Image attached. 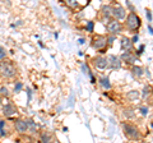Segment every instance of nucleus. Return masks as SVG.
Instances as JSON below:
<instances>
[{
    "instance_id": "29",
    "label": "nucleus",
    "mask_w": 153,
    "mask_h": 143,
    "mask_svg": "<svg viewBox=\"0 0 153 143\" xmlns=\"http://www.w3.org/2000/svg\"><path fill=\"white\" fill-rule=\"evenodd\" d=\"M0 102H1V98H0Z\"/></svg>"
},
{
    "instance_id": "3",
    "label": "nucleus",
    "mask_w": 153,
    "mask_h": 143,
    "mask_svg": "<svg viewBox=\"0 0 153 143\" xmlns=\"http://www.w3.org/2000/svg\"><path fill=\"white\" fill-rule=\"evenodd\" d=\"M126 26L129 30H137V28L140 26V18L138 17L135 13L131 12L126 18Z\"/></svg>"
},
{
    "instance_id": "15",
    "label": "nucleus",
    "mask_w": 153,
    "mask_h": 143,
    "mask_svg": "<svg viewBox=\"0 0 153 143\" xmlns=\"http://www.w3.org/2000/svg\"><path fill=\"white\" fill-rule=\"evenodd\" d=\"M133 74L135 75V77H140V75L143 74V69L140 68V66H134L133 68Z\"/></svg>"
},
{
    "instance_id": "14",
    "label": "nucleus",
    "mask_w": 153,
    "mask_h": 143,
    "mask_svg": "<svg viewBox=\"0 0 153 143\" xmlns=\"http://www.w3.org/2000/svg\"><path fill=\"white\" fill-rule=\"evenodd\" d=\"M41 139H42V142H44V143H54L49 133H42V134H41Z\"/></svg>"
},
{
    "instance_id": "12",
    "label": "nucleus",
    "mask_w": 153,
    "mask_h": 143,
    "mask_svg": "<svg viewBox=\"0 0 153 143\" xmlns=\"http://www.w3.org/2000/svg\"><path fill=\"white\" fill-rule=\"evenodd\" d=\"M131 41L130 39H128V37H124V39L121 40V47H123V50H130L131 49Z\"/></svg>"
},
{
    "instance_id": "25",
    "label": "nucleus",
    "mask_w": 153,
    "mask_h": 143,
    "mask_svg": "<svg viewBox=\"0 0 153 143\" xmlns=\"http://www.w3.org/2000/svg\"><path fill=\"white\" fill-rule=\"evenodd\" d=\"M143 50H144V46H140V49H139V51H138V55H140L142 52H143Z\"/></svg>"
},
{
    "instance_id": "24",
    "label": "nucleus",
    "mask_w": 153,
    "mask_h": 143,
    "mask_svg": "<svg viewBox=\"0 0 153 143\" xmlns=\"http://www.w3.org/2000/svg\"><path fill=\"white\" fill-rule=\"evenodd\" d=\"M1 93L4 95V96H7V95H8V89L3 87V88H1Z\"/></svg>"
},
{
    "instance_id": "19",
    "label": "nucleus",
    "mask_w": 153,
    "mask_h": 143,
    "mask_svg": "<svg viewBox=\"0 0 153 143\" xmlns=\"http://www.w3.org/2000/svg\"><path fill=\"white\" fill-rule=\"evenodd\" d=\"M68 4H69V5H71V7H76V5H78V3H76L75 0H68Z\"/></svg>"
},
{
    "instance_id": "6",
    "label": "nucleus",
    "mask_w": 153,
    "mask_h": 143,
    "mask_svg": "<svg viewBox=\"0 0 153 143\" xmlns=\"http://www.w3.org/2000/svg\"><path fill=\"white\" fill-rule=\"evenodd\" d=\"M111 14L112 16H115V18H116V21L119 19H123V18H125V9H124L123 7H116V8H114L112 10H111Z\"/></svg>"
},
{
    "instance_id": "10",
    "label": "nucleus",
    "mask_w": 153,
    "mask_h": 143,
    "mask_svg": "<svg viewBox=\"0 0 153 143\" xmlns=\"http://www.w3.org/2000/svg\"><path fill=\"white\" fill-rule=\"evenodd\" d=\"M121 59H123L124 61H126V63H129V64L135 63V60H137L135 56L131 55V52H124L123 56H121Z\"/></svg>"
},
{
    "instance_id": "4",
    "label": "nucleus",
    "mask_w": 153,
    "mask_h": 143,
    "mask_svg": "<svg viewBox=\"0 0 153 143\" xmlns=\"http://www.w3.org/2000/svg\"><path fill=\"white\" fill-rule=\"evenodd\" d=\"M106 63L108 66H111L114 69H119L121 66V60L120 58H117V56L115 55H108L106 58Z\"/></svg>"
},
{
    "instance_id": "8",
    "label": "nucleus",
    "mask_w": 153,
    "mask_h": 143,
    "mask_svg": "<svg viewBox=\"0 0 153 143\" xmlns=\"http://www.w3.org/2000/svg\"><path fill=\"white\" fill-rule=\"evenodd\" d=\"M106 42H107V40L105 39V37H97L94 41H93V46L96 47V49H102V47H105L106 46Z\"/></svg>"
},
{
    "instance_id": "5",
    "label": "nucleus",
    "mask_w": 153,
    "mask_h": 143,
    "mask_svg": "<svg viewBox=\"0 0 153 143\" xmlns=\"http://www.w3.org/2000/svg\"><path fill=\"white\" fill-rule=\"evenodd\" d=\"M107 30L108 32H111V33H119L121 31V25H120V22H117L116 19L115 21H110L108 22V25H107Z\"/></svg>"
},
{
    "instance_id": "26",
    "label": "nucleus",
    "mask_w": 153,
    "mask_h": 143,
    "mask_svg": "<svg viewBox=\"0 0 153 143\" xmlns=\"http://www.w3.org/2000/svg\"><path fill=\"white\" fill-rule=\"evenodd\" d=\"M147 91H148V88L146 87L144 88V93H143V97H147Z\"/></svg>"
},
{
    "instance_id": "22",
    "label": "nucleus",
    "mask_w": 153,
    "mask_h": 143,
    "mask_svg": "<svg viewBox=\"0 0 153 143\" xmlns=\"http://www.w3.org/2000/svg\"><path fill=\"white\" fill-rule=\"evenodd\" d=\"M140 110H142V112H143V115H147V112H148V109H147V107H142Z\"/></svg>"
},
{
    "instance_id": "18",
    "label": "nucleus",
    "mask_w": 153,
    "mask_h": 143,
    "mask_svg": "<svg viewBox=\"0 0 153 143\" xmlns=\"http://www.w3.org/2000/svg\"><path fill=\"white\" fill-rule=\"evenodd\" d=\"M87 31L88 32H92L93 31V22H88L87 23Z\"/></svg>"
},
{
    "instance_id": "1",
    "label": "nucleus",
    "mask_w": 153,
    "mask_h": 143,
    "mask_svg": "<svg viewBox=\"0 0 153 143\" xmlns=\"http://www.w3.org/2000/svg\"><path fill=\"white\" fill-rule=\"evenodd\" d=\"M0 74L5 78H12L16 75V68L10 61H1L0 63Z\"/></svg>"
},
{
    "instance_id": "21",
    "label": "nucleus",
    "mask_w": 153,
    "mask_h": 143,
    "mask_svg": "<svg viewBox=\"0 0 153 143\" xmlns=\"http://www.w3.org/2000/svg\"><path fill=\"white\" fill-rule=\"evenodd\" d=\"M21 88H22V83H17V86L14 87V91L18 92V91H21Z\"/></svg>"
},
{
    "instance_id": "13",
    "label": "nucleus",
    "mask_w": 153,
    "mask_h": 143,
    "mask_svg": "<svg viewBox=\"0 0 153 143\" xmlns=\"http://www.w3.org/2000/svg\"><path fill=\"white\" fill-rule=\"evenodd\" d=\"M100 83H101L102 87H103V88H106V89L111 88V84H110V80H108L107 77H102L101 79H100Z\"/></svg>"
},
{
    "instance_id": "11",
    "label": "nucleus",
    "mask_w": 153,
    "mask_h": 143,
    "mask_svg": "<svg viewBox=\"0 0 153 143\" xmlns=\"http://www.w3.org/2000/svg\"><path fill=\"white\" fill-rule=\"evenodd\" d=\"M13 114H17L16 107H14L13 105H10V104L5 105V107H4V115H5V116H10V115H13Z\"/></svg>"
},
{
    "instance_id": "17",
    "label": "nucleus",
    "mask_w": 153,
    "mask_h": 143,
    "mask_svg": "<svg viewBox=\"0 0 153 143\" xmlns=\"http://www.w3.org/2000/svg\"><path fill=\"white\" fill-rule=\"evenodd\" d=\"M103 14H105V16H106V17H110V16H111V10H112V9L111 8H110V7H103Z\"/></svg>"
},
{
    "instance_id": "7",
    "label": "nucleus",
    "mask_w": 153,
    "mask_h": 143,
    "mask_svg": "<svg viewBox=\"0 0 153 143\" xmlns=\"http://www.w3.org/2000/svg\"><path fill=\"white\" fill-rule=\"evenodd\" d=\"M93 63H94L96 68H98V69H105L107 66L106 58H103V56H97V58H94Z\"/></svg>"
},
{
    "instance_id": "9",
    "label": "nucleus",
    "mask_w": 153,
    "mask_h": 143,
    "mask_svg": "<svg viewBox=\"0 0 153 143\" xmlns=\"http://www.w3.org/2000/svg\"><path fill=\"white\" fill-rule=\"evenodd\" d=\"M16 128L18 132H26L28 129V124L25 120H16Z\"/></svg>"
},
{
    "instance_id": "27",
    "label": "nucleus",
    "mask_w": 153,
    "mask_h": 143,
    "mask_svg": "<svg viewBox=\"0 0 153 143\" xmlns=\"http://www.w3.org/2000/svg\"><path fill=\"white\" fill-rule=\"evenodd\" d=\"M148 31H149V33H151V35H152V26L149 25V26H148Z\"/></svg>"
},
{
    "instance_id": "28",
    "label": "nucleus",
    "mask_w": 153,
    "mask_h": 143,
    "mask_svg": "<svg viewBox=\"0 0 153 143\" xmlns=\"http://www.w3.org/2000/svg\"><path fill=\"white\" fill-rule=\"evenodd\" d=\"M4 55H5V52H3V54H0V59H1V58H3V56H4Z\"/></svg>"
},
{
    "instance_id": "2",
    "label": "nucleus",
    "mask_w": 153,
    "mask_h": 143,
    "mask_svg": "<svg viewBox=\"0 0 153 143\" xmlns=\"http://www.w3.org/2000/svg\"><path fill=\"white\" fill-rule=\"evenodd\" d=\"M123 128H124V132H125V134L131 138V139H138V138L140 137V133L138 130V128L135 125H133V124H129V123H124L123 124Z\"/></svg>"
},
{
    "instance_id": "16",
    "label": "nucleus",
    "mask_w": 153,
    "mask_h": 143,
    "mask_svg": "<svg viewBox=\"0 0 153 143\" xmlns=\"http://www.w3.org/2000/svg\"><path fill=\"white\" fill-rule=\"evenodd\" d=\"M139 93L140 92H138V91H131V92L128 93V98L129 100H137L138 97H139Z\"/></svg>"
},
{
    "instance_id": "20",
    "label": "nucleus",
    "mask_w": 153,
    "mask_h": 143,
    "mask_svg": "<svg viewBox=\"0 0 153 143\" xmlns=\"http://www.w3.org/2000/svg\"><path fill=\"white\" fill-rule=\"evenodd\" d=\"M147 19H148V22H152V13H151V10H147Z\"/></svg>"
},
{
    "instance_id": "23",
    "label": "nucleus",
    "mask_w": 153,
    "mask_h": 143,
    "mask_svg": "<svg viewBox=\"0 0 153 143\" xmlns=\"http://www.w3.org/2000/svg\"><path fill=\"white\" fill-rule=\"evenodd\" d=\"M138 40H139V37H138V36L135 35V36H134V37H133V40H130V41H131V44H134V42H137Z\"/></svg>"
}]
</instances>
